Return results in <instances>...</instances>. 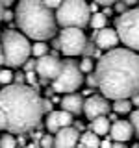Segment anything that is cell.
<instances>
[{"instance_id": "6da1fadb", "label": "cell", "mask_w": 139, "mask_h": 148, "mask_svg": "<svg viewBox=\"0 0 139 148\" xmlns=\"http://www.w3.org/2000/svg\"><path fill=\"white\" fill-rule=\"evenodd\" d=\"M95 78L106 100H130L139 92V54L115 48L96 63Z\"/></svg>"}, {"instance_id": "7a4b0ae2", "label": "cell", "mask_w": 139, "mask_h": 148, "mask_svg": "<svg viewBox=\"0 0 139 148\" xmlns=\"http://www.w3.org/2000/svg\"><path fill=\"white\" fill-rule=\"evenodd\" d=\"M37 89L30 85H11L0 91V111L8 119V133H26L39 126L43 117V106Z\"/></svg>"}, {"instance_id": "3957f363", "label": "cell", "mask_w": 139, "mask_h": 148, "mask_svg": "<svg viewBox=\"0 0 139 148\" xmlns=\"http://www.w3.org/2000/svg\"><path fill=\"white\" fill-rule=\"evenodd\" d=\"M17 24L24 32L26 37L34 39L35 43H45L56 34V13L45 6V2L24 0L19 2L15 9Z\"/></svg>"}, {"instance_id": "277c9868", "label": "cell", "mask_w": 139, "mask_h": 148, "mask_svg": "<svg viewBox=\"0 0 139 148\" xmlns=\"http://www.w3.org/2000/svg\"><path fill=\"white\" fill-rule=\"evenodd\" d=\"M0 45H2L4 61H6L8 67L19 69L21 65H26L28 58L32 54V45L26 35L13 32V30H8V32H4Z\"/></svg>"}, {"instance_id": "5b68a950", "label": "cell", "mask_w": 139, "mask_h": 148, "mask_svg": "<svg viewBox=\"0 0 139 148\" xmlns=\"http://www.w3.org/2000/svg\"><path fill=\"white\" fill-rule=\"evenodd\" d=\"M56 22L63 28H76L82 30L91 22V11L89 4L82 2V0H67L61 2L59 9L56 11Z\"/></svg>"}, {"instance_id": "8992f818", "label": "cell", "mask_w": 139, "mask_h": 148, "mask_svg": "<svg viewBox=\"0 0 139 148\" xmlns=\"http://www.w3.org/2000/svg\"><path fill=\"white\" fill-rule=\"evenodd\" d=\"M115 30L122 45L128 46V50L139 52V8H132L119 15L115 21Z\"/></svg>"}, {"instance_id": "52a82bcc", "label": "cell", "mask_w": 139, "mask_h": 148, "mask_svg": "<svg viewBox=\"0 0 139 148\" xmlns=\"http://www.w3.org/2000/svg\"><path fill=\"white\" fill-rule=\"evenodd\" d=\"M83 83V72L80 71V65L72 59H65L61 74L58 80L52 82V91L54 92H65V95H72Z\"/></svg>"}, {"instance_id": "ba28073f", "label": "cell", "mask_w": 139, "mask_h": 148, "mask_svg": "<svg viewBox=\"0 0 139 148\" xmlns=\"http://www.w3.org/2000/svg\"><path fill=\"white\" fill-rule=\"evenodd\" d=\"M58 43H59V50L67 58L83 54V50L87 46L83 32L76 30V28H65V30H61L59 32V37H58Z\"/></svg>"}, {"instance_id": "9c48e42d", "label": "cell", "mask_w": 139, "mask_h": 148, "mask_svg": "<svg viewBox=\"0 0 139 148\" xmlns=\"http://www.w3.org/2000/svg\"><path fill=\"white\" fill-rule=\"evenodd\" d=\"M61 69H63V61H59L56 56H45V58L37 59V67H35V72L37 76H41L43 80H58V76L61 74Z\"/></svg>"}, {"instance_id": "30bf717a", "label": "cell", "mask_w": 139, "mask_h": 148, "mask_svg": "<svg viewBox=\"0 0 139 148\" xmlns=\"http://www.w3.org/2000/svg\"><path fill=\"white\" fill-rule=\"evenodd\" d=\"M109 108H111L109 102L106 100L104 96L93 95V96H89V98L85 100V104H83V113H85V117L93 122V120H96L100 117H106Z\"/></svg>"}, {"instance_id": "8fae6325", "label": "cell", "mask_w": 139, "mask_h": 148, "mask_svg": "<svg viewBox=\"0 0 139 148\" xmlns=\"http://www.w3.org/2000/svg\"><path fill=\"white\" fill-rule=\"evenodd\" d=\"M72 124V115L67 111H52V113L46 117V130L50 133H58L65 128H71Z\"/></svg>"}, {"instance_id": "7c38bea8", "label": "cell", "mask_w": 139, "mask_h": 148, "mask_svg": "<svg viewBox=\"0 0 139 148\" xmlns=\"http://www.w3.org/2000/svg\"><path fill=\"white\" fill-rule=\"evenodd\" d=\"M119 34L117 30H111V28H104V30H98L95 34V45L102 50H115V46L119 45Z\"/></svg>"}, {"instance_id": "4fadbf2b", "label": "cell", "mask_w": 139, "mask_h": 148, "mask_svg": "<svg viewBox=\"0 0 139 148\" xmlns=\"http://www.w3.org/2000/svg\"><path fill=\"white\" fill-rule=\"evenodd\" d=\"M132 135H133V128H132V124H130V120H117V122L111 124L109 137L113 139L115 143L126 145L130 139H132Z\"/></svg>"}, {"instance_id": "5bb4252c", "label": "cell", "mask_w": 139, "mask_h": 148, "mask_svg": "<svg viewBox=\"0 0 139 148\" xmlns=\"http://www.w3.org/2000/svg\"><path fill=\"white\" fill-rule=\"evenodd\" d=\"M80 141V133L76 128H65L56 133L54 137V148H76Z\"/></svg>"}, {"instance_id": "9a60e30c", "label": "cell", "mask_w": 139, "mask_h": 148, "mask_svg": "<svg viewBox=\"0 0 139 148\" xmlns=\"http://www.w3.org/2000/svg\"><path fill=\"white\" fill-rule=\"evenodd\" d=\"M83 104H85V100H83L80 95H76V92L65 95L61 98L63 111H67V113H71V115H80L83 111Z\"/></svg>"}, {"instance_id": "2e32d148", "label": "cell", "mask_w": 139, "mask_h": 148, "mask_svg": "<svg viewBox=\"0 0 139 148\" xmlns=\"http://www.w3.org/2000/svg\"><path fill=\"white\" fill-rule=\"evenodd\" d=\"M109 130H111V122H109L108 117H100V119L91 122V132L95 135H108Z\"/></svg>"}, {"instance_id": "e0dca14e", "label": "cell", "mask_w": 139, "mask_h": 148, "mask_svg": "<svg viewBox=\"0 0 139 148\" xmlns=\"http://www.w3.org/2000/svg\"><path fill=\"white\" fill-rule=\"evenodd\" d=\"M80 145L83 148H100V139L93 132H85L80 135Z\"/></svg>"}, {"instance_id": "ac0fdd59", "label": "cell", "mask_w": 139, "mask_h": 148, "mask_svg": "<svg viewBox=\"0 0 139 148\" xmlns=\"http://www.w3.org/2000/svg\"><path fill=\"white\" fill-rule=\"evenodd\" d=\"M89 24L95 28V30H104L106 24H108V17L104 15V13H95V15L91 17V22Z\"/></svg>"}, {"instance_id": "d6986e66", "label": "cell", "mask_w": 139, "mask_h": 148, "mask_svg": "<svg viewBox=\"0 0 139 148\" xmlns=\"http://www.w3.org/2000/svg\"><path fill=\"white\" fill-rule=\"evenodd\" d=\"M113 111L115 113H130L132 111V102L130 100H115L113 102Z\"/></svg>"}, {"instance_id": "ffe728a7", "label": "cell", "mask_w": 139, "mask_h": 148, "mask_svg": "<svg viewBox=\"0 0 139 148\" xmlns=\"http://www.w3.org/2000/svg\"><path fill=\"white\" fill-rule=\"evenodd\" d=\"M32 54L37 56V58H45V56H48V45L46 43H34L32 46Z\"/></svg>"}, {"instance_id": "44dd1931", "label": "cell", "mask_w": 139, "mask_h": 148, "mask_svg": "<svg viewBox=\"0 0 139 148\" xmlns=\"http://www.w3.org/2000/svg\"><path fill=\"white\" fill-rule=\"evenodd\" d=\"M0 148H17V139L11 135V133H6V135L0 137Z\"/></svg>"}, {"instance_id": "7402d4cb", "label": "cell", "mask_w": 139, "mask_h": 148, "mask_svg": "<svg viewBox=\"0 0 139 148\" xmlns=\"http://www.w3.org/2000/svg\"><path fill=\"white\" fill-rule=\"evenodd\" d=\"M13 78H15V74H13L11 71H9V69H4V71H0V83H2L4 87L11 85Z\"/></svg>"}, {"instance_id": "603a6c76", "label": "cell", "mask_w": 139, "mask_h": 148, "mask_svg": "<svg viewBox=\"0 0 139 148\" xmlns=\"http://www.w3.org/2000/svg\"><path fill=\"white\" fill-rule=\"evenodd\" d=\"M130 124H132L136 135L139 137V109H136V111H132V113H130Z\"/></svg>"}, {"instance_id": "cb8c5ba5", "label": "cell", "mask_w": 139, "mask_h": 148, "mask_svg": "<svg viewBox=\"0 0 139 148\" xmlns=\"http://www.w3.org/2000/svg\"><path fill=\"white\" fill-rule=\"evenodd\" d=\"M80 71L82 72H91L93 71V59L91 58H83L80 61Z\"/></svg>"}, {"instance_id": "d4e9b609", "label": "cell", "mask_w": 139, "mask_h": 148, "mask_svg": "<svg viewBox=\"0 0 139 148\" xmlns=\"http://www.w3.org/2000/svg\"><path fill=\"white\" fill-rule=\"evenodd\" d=\"M41 148H54V137L52 135H41Z\"/></svg>"}, {"instance_id": "484cf974", "label": "cell", "mask_w": 139, "mask_h": 148, "mask_svg": "<svg viewBox=\"0 0 139 148\" xmlns=\"http://www.w3.org/2000/svg\"><path fill=\"white\" fill-rule=\"evenodd\" d=\"M26 76V83H30V87H34V89H37V72H24Z\"/></svg>"}, {"instance_id": "4316f807", "label": "cell", "mask_w": 139, "mask_h": 148, "mask_svg": "<svg viewBox=\"0 0 139 148\" xmlns=\"http://www.w3.org/2000/svg\"><path fill=\"white\" fill-rule=\"evenodd\" d=\"M41 106H43V113H52V102H50L48 98H43L41 100Z\"/></svg>"}, {"instance_id": "83f0119b", "label": "cell", "mask_w": 139, "mask_h": 148, "mask_svg": "<svg viewBox=\"0 0 139 148\" xmlns=\"http://www.w3.org/2000/svg\"><path fill=\"white\" fill-rule=\"evenodd\" d=\"M45 6L48 8V9H56V11H58L59 6H61V2H59V0H46V2H45Z\"/></svg>"}, {"instance_id": "f1b7e54d", "label": "cell", "mask_w": 139, "mask_h": 148, "mask_svg": "<svg viewBox=\"0 0 139 148\" xmlns=\"http://www.w3.org/2000/svg\"><path fill=\"white\" fill-rule=\"evenodd\" d=\"M113 8H115V11H119V13H120V15L128 11V9H126V8H128V6H126V2H115V6H113Z\"/></svg>"}, {"instance_id": "f546056e", "label": "cell", "mask_w": 139, "mask_h": 148, "mask_svg": "<svg viewBox=\"0 0 139 148\" xmlns=\"http://www.w3.org/2000/svg\"><path fill=\"white\" fill-rule=\"evenodd\" d=\"M8 128V119L4 115V111H0V130H6Z\"/></svg>"}, {"instance_id": "4dcf8cb0", "label": "cell", "mask_w": 139, "mask_h": 148, "mask_svg": "<svg viewBox=\"0 0 139 148\" xmlns=\"http://www.w3.org/2000/svg\"><path fill=\"white\" fill-rule=\"evenodd\" d=\"M87 85H89V87H98V82H96L95 74H91V76H87Z\"/></svg>"}, {"instance_id": "1f68e13d", "label": "cell", "mask_w": 139, "mask_h": 148, "mask_svg": "<svg viewBox=\"0 0 139 148\" xmlns=\"http://www.w3.org/2000/svg\"><path fill=\"white\" fill-rule=\"evenodd\" d=\"M111 146H113L111 139H104V141H100V148H111Z\"/></svg>"}, {"instance_id": "d6a6232c", "label": "cell", "mask_w": 139, "mask_h": 148, "mask_svg": "<svg viewBox=\"0 0 139 148\" xmlns=\"http://www.w3.org/2000/svg\"><path fill=\"white\" fill-rule=\"evenodd\" d=\"M130 102H132V106H137V109H139V92H137V95H133L132 98H130Z\"/></svg>"}, {"instance_id": "836d02e7", "label": "cell", "mask_w": 139, "mask_h": 148, "mask_svg": "<svg viewBox=\"0 0 139 148\" xmlns=\"http://www.w3.org/2000/svg\"><path fill=\"white\" fill-rule=\"evenodd\" d=\"M11 18H13V11L6 9V11H4V21H11Z\"/></svg>"}, {"instance_id": "e575fe53", "label": "cell", "mask_w": 139, "mask_h": 148, "mask_svg": "<svg viewBox=\"0 0 139 148\" xmlns=\"http://www.w3.org/2000/svg\"><path fill=\"white\" fill-rule=\"evenodd\" d=\"M96 9H98V4H89V11L93 13V15H95V13H98Z\"/></svg>"}, {"instance_id": "d590c367", "label": "cell", "mask_w": 139, "mask_h": 148, "mask_svg": "<svg viewBox=\"0 0 139 148\" xmlns=\"http://www.w3.org/2000/svg\"><path fill=\"white\" fill-rule=\"evenodd\" d=\"M4 11H6V9H4V4L0 2V21H4Z\"/></svg>"}, {"instance_id": "8d00e7d4", "label": "cell", "mask_w": 139, "mask_h": 148, "mask_svg": "<svg viewBox=\"0 0 139 148\" xmlns=\"http://www.w3.org/2000/svg\"><path fill=\"white\" fill-rule=\"evenodd\" d=\"M111 148H128L126 145H122V143H113V146Z\"/></svg>"}, {"instance_id": "74e56055", "label": "cell", "mask_w": 139, "mask_h": 148, "mask_svg": "<svg viewBox=\"0 0 139 148\" xmlns=\"http://www.w3.org/2000/svg\"><path fill=\"white\" fill-rule=\"evenodd\" d=\"M2 63H6V61H4V52H2V45H0V65Z\"/></svg>"}, {"instance_id": "f35d334b", "label": "cell", "mask_w": 139, "mask_h": 148, "mask_svg": "<svg viewBox=\"0 0 139 148\" xmlns=\"http://www.w3.org/2000/svg\"><path fill=\"white\" fill-rule=\"evenodd\" d=\"M2 4H4V8H9V6H11V0H4Z\"/></svg>"}, {"instance_id": "ab89813d", "label": "cell", "mask_w": 139, "mask_h": 148, "mask_svg": "<svg viewBox=\"0 0 139 148\" xmlns=\"http://www.w3.org/2000/svg\"><path fill=\"white\" fill-rule=\"evenodd\" d=\"M126 6H136V0H126Z\"/></svg>"}, {"instance_id": "60d3db41", "label": "cell", "mask_w": 139, "mask_h": 148, "mask_svg": "<svg viewBox=\"0 0 139 148\" xmlns=\"http://www.w3.org/2000/svg\"><path fill=\"white\" fill-rule=\"evenodd\" d=\"M104 15L108 17V15H111V8H106V11H104Z\"/></svg>"}, {"instance_id": "b9f144b4", "label": "cell", "mask_w": 139, "mask_h": 148, "mask_svg": "<svg viewBox=\"0 0 139 148\" xmlns=\"http://www.w3.org/2000/svg\"><path fill=\"white\" fill-rule=\"evenodd\" d=\"M133 148H139V145H136V146H133Z\"/></svg>"}]
</instances>
